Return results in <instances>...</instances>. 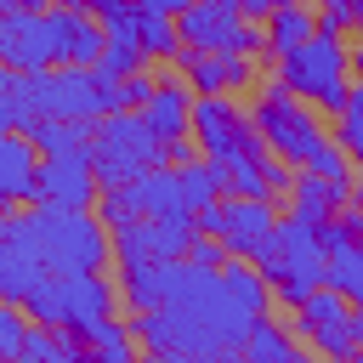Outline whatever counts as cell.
I'll list each match as a JSON object with an SVG mask.
<instances>
[{
    "instance_id": "6da1fadb",
    "label": "cell",
    "mask_w": 363,
    "mask_h": 363,
    "mask_svg": "<svg viewBox=\"0 0 363 363\" xmlns=\"http://www.w3.org/2000/svg\"><path fill=\"white\" fill-rule=\"evenodd\" d=\"M272 284L255 261L227 255L221 267H182V284L164 306L130 312V335L142 352L182 363V357H233L244 352V335L267 318Z\"/></svg>"
},
{
    "instance_id": "3957f363",
    "label": "cell",
    "mask_w": 363,
    "mask_h": 363,
    "mask_svg": "<svg viewBox=\"0 0 363 363\" xmlns=\"http://www.w3.org/2000/svg\"><path fill=\"white\" fill-rule=\"evenodd\" d=\"M23 238L45 261V272H85L113 255V227L96 210H68V204H34L17 216Z\"/></svg>"
},
{
    "instance_id": "83f0119b",
    "label": "cell",
    "mask_w": 363,
    "mask_h": 363,
    "mask_svg": "<svg viewBox=\"0 0 363 363\" xmlns=\"http://www.w3.org/2000/svg\"><path fill=\"white\" fill-rule=\"evenodd\" d=\"M102 79H125V74H136V68H147V51H130V45H102V57L91 62Z\"/></svg>"
},
{
    "instance_id": "5b68a950",
    "label": "cell",
    "mask_w": 363,
    "mask_h": 363,
    "mask_svg": "<svg viewBox=\"0 0 363 363\" xmlns=\"http://www.w3.org/2000/svg\"><path fill=\"white\" fill-rule=\"evenodd\" d=\"M278 79L295 96H306L318 113H340L352 102V51L340 45V34L318 28L278 57Z\"/></svg>"
},
{
    "instance_id": "4dcf8cb0",
    "label": "cell",
    "mask_w": 363,
    "mask_h": 363,
    "mask_svg": "<svg viewBox=\"0 0 363 363\" xmlns=\"http://www.w3.org/2000/svg\"><path fill=\"white\" fill-rule=\"evenodd\" d=\"M187 261H193V267H221V261H227V244H221L216 233H204V227H199V233H193V244H187Z\"/></svg>"
},
{
    "instance_id": "f1b7e54d",
    "label": "cell",
    "mask_w": 363,
    "mask_h": 363,
    "mask_svg": "<svg viewBox=\"0 0 363 363\" xmlns=\"http://www.w3.org/2000/svg\"><path fill=\"white\" fill-rule=\"evenodd\" d=\"M96 216H102L108 227H130V221H136L130 187H102V193H96Z\"/></svg>"
},
{
    "instance_id": "277c9868",
    "label": "cell",
    "mask_w": 363,
    "mask_h": 363,
    "mask_svg": "<svg viewBox=\"0 0 363 363\" xmlns=\"http://www.w3.org/2000/svg\"><path fill=\"white\" fill-rule=\"evenodd\" d=\"M153 164H164V136L142 119V108H113V113L91 119V170H96V187H130Z\"/></svg>"
},
{
    "instance_id": "4316f807",
    "label": "cell",
    "mask_w": 363,
    "mask_h": 363,
    "mask_svg": "<svg viewBox=\"0 0 363 363\" xmlns=\"http://www.w3.org/2000/svg\"><path fill=\"white\" fill-rule=\"evenodd\" d=\"M335 142H340V153H346L352 164H363V102H357V96L335 113Z\"/></svg>"
},
{
    "instance_id": "52a82bcc",
    "label": "cell",
    "mask_w": 363,
    "mask_h": 363,
    "mask_svg": "<svg viewBox=\"0 0 363 363\" xmlns=\"http://www.w3.org/2000/svg\"><path fill=\"white\" fill-rule=\"evenodd\" d=\"M74 17L68 6H45V11H0V62L6 68H51L68 62V40H74Z\"/></svg>"
},
{
    "instance_id": "7a4b0ae2",
    "label": "cell",
    "mask_w": 363,
    "mask_h": 363,
    "mask_svg": "<svg viewBox=\"0 0 363 363\" xmlns=\"http://www.w3.org/2000/svg\"><path fill=\"white\" fill-rule=\"evenodd\" d=\"M250 119H255V130L267 136V147H272L284 164H295V170H318V176H329V182H340V187H357L352 159H346L340 142L318 125V108H312L306 96H295L284 79H267V85L255 91Z\"/></svg>"
},
{
    "instance_id": "d6986e66",
    "label": "cell",
    "mask_w": 363,
    "mask_h": 363,
    "mask_svg": "<svg viewBox=\"0 0 363 363\" xmlns=\"http://www.w3.org/2000/svg\"><path fill=\"white\" fill-rule=\"evenodd\" d=\"M17 357H28V363H79L85 357V340L74 329H57V323H28Z\"/></svg>"
},
{
    "instance_id": "603a6c76",
    "label": "cell",
    "mask_w": 363,
    "mask_h": 363,
    "mask_svg": "<svg viewBox=\"0 0 363 363\" xmlns=\"http://www.w3.org/2000/svg\"><path fill=\"white\" fill-rule=\"evenodd\" d=\"M23 136L40 153H91V125L85 119H34Z\"/></svg>"
},
{
    "instance_id": "d4e9b609",
    "label": "cell",
    "mask_w": 363,
    "mask_h": 363,
    "mask_svg": "<svg viewBox=\"0 0 363 363\" xmlns=\"http://www.w3.org/2000/svg\"><path fill=\"white\" fill-rule=\"evenodd\" d=\"M329 261H323V284L340 289L352 306H363V244H323Z\"/></svg>"
},
{
    "instance_id": "8992f818",
    "label": "cell",
    "mask_w": 363,
    "mask_h": 363,
    "mask_svg": "<svg viewBox=\"0 0 363 363\" xmlns=\"http://www.w3.org/2000/svg\"><path fill=\"white\" fill-rule=\"evenodd\" d=\"M323 261H329L323 227H312V221H301V216H284L278 233H272V244L255 255L261 278L272 284V295H278L284 306H301V301L323 284Z\"/></svg>"
},
{
    "instance_id": "ab89813d",
    "label": "cell",
    "mask_w": 363,
    "mask_h": 363,
    "mask_svg": "<svg viewBox=\"0 0 363 363\" xmlns=\"http://www.w3.org/2000/svg\"><path fill=\"white\" fill-rule=\"evenodd\" d=\"M357 34H363V6H357Z\"/></svg>"
},
{
    "instance_id": "d590c367",
    "label": "cell",
    "mask_w": 363,
    "mask_h": 363,
    "mask_svg": "<svg viewBox=\"0 0 363 363\" xmlns=\"http://www.w3.org/2000/svg\"><path fill=\"white\" fill-rule=\"evenodd\" d=\"M352 335H357V346H363V306H352Z\"/></svg>"
},
{
    "instance_id": "74e56055",
    "label": "cell",
    "mask_w": 363,
    "mask_h": 363,
    "mask_svg": "<svg viewBox=\"0 0 363 363\" xmlns=\"http://www.w3.org/2000/svg\"><path fill=\"white\" fill-rule=\"evenodd\" d=\"M352 74H357V79H363V45H357V51H352Z\"/></svg>"
},
{
    "instance_id": "44dd1931",
    "label": "cell",
    "mask_w": 363,
    "mask_h": 363,
    "mask_svg": "<svg viewBox=\"0 0 363 363\" xmlns=\"http://www.w3.org/2000/svg\"><path fill=\"white\" fill-rule=\"evenodd\" d=\"M79 340H85V357H102V363H125L130 352H136V335H130V318H96V323H85V329H74Z\"/></svg>"
},
{
    "instance_id": "7c38bea8",
    "label": "cell",
    "mask_w": 363,
    "mask_h": 363,
    "mask_svg": "<svg viewBox=\"0 0 363 363\" xmlns=\"http://www.w3.org/2000/svg\"><path fill=\"white\" fill-rule=\"evenodd\" d=\"M199 221L193 216H136L130 227H113V261L136 267V261H176L187 255Z\"/></svg>"
},
{
    "instance_id": "4fadbf2b",
    "label": "cell",
    "mask_w": 363,
    "mask_h": 363,
    "mask_svg": "<svg viewBox=\"0 0 363 363\" xmlns=\"http://www.w3.org/2000/svg\"><path fill=\"white\" fill-rule=\"evenodd\" d=\"M96 170L91 153H45L34 170V204H68V210H91L96 199Z\"/></svg>"
},
{
    "instance_id": "cb8c5ba5",
    "label": "cell",
    "mask_w": 363,
    "mask_h": 363,
    "mask_svg": "<svg viewBox=\"0 0 363 363\" xmlns=\"http://www.w3.org/2000/svg\"><path fill=\"white\" fill-rule=\"evenodd\" d=\"M34 119H40V113H34V91H28V74L0 62V130H28Z\"/></svg>"
},
{
    "instance_id": "7402d4cb",
    "label": "cell",
    "mask_w": 363,
    "mask_h": 363,
    "mask_svg": "<svg viewBox=\"0 0 363 363\" xmlns=\"http://www.w3.org/2000/svg\"><path fill=\"white\" fill-rule=\"evenodd\" d=\"M244 357H250V363H295V357H301V335L284 329V323H272V318H261V323L244 335Z\"/></svg>"
},
{
    "instance_id": "9a60e30c",
    "label": "cell",
    "mask_w": 363,
    "mask_h": 363,
    "mask_svg": "<svg viewBox=\"0 0 363 363\" xmlns=\"http://www.w3.org/2000/svg\"><path fill=\"white\" fill-rule=\"evenodd\" d=\"M346 204H352V187L329 182V176H318V170H295V182H289V216H301V221H312V227H329Z\"/></svg>"
},
{
    "instance_id": "b9f144b4",
    "label": "cell",
    "mask_w": 363,
    "mask_h": 363,
    "mask_svg": "<svg viewBox=\"0 0 363 363\" xmlns=\"http://www.w3.org/2000/svg\"><path fill=\"white\" fill-rule=\"evenodd\" d=\"M233 6H238V0H233Z\"/></svg>"
},
{
    "instance_id": "e575fe53",
    "label": "cell",
    "mask_w": 363,
    "mask_h": 363,
    "mask_svg": "<svg viewBox=\"0 0 363 363\" xmlns=\"http://www.w3.org/2000/svg\"><path fill=\"white\" fill-rule=\"evenodd\" d=\"M11 238H17V216H11V210H0V244H11Z\"/></svg>"
},
{
    "instance_id": "8d00e7d4",
    "label": "cell",
    "mask_w": 363,
    "mask_h": 363,
    "mask_svg": "<svg viewBox=\"0 0 363 363\" xmlns=\"http://www.w3.org/2000/svg\"><path fill=\"white\" fill-rule=\"evenodd\" d=\"M51 6H68V11H91V0H51Z\"/></svg>"
},
{
    "instance_id": "ffe728a7",
    "label": "cell",
    "mask_w": 363,
    "mask_h": 363,
    "mask_svg": "<svg viewBox=\"0 0 363 363\" xmlns=\"http://www.w3.org/2000/svg\"><path fill=\"white\" fill-rule=\"evenodd\" d=\"M261 34H267V51H272V57H284L289 45H301L306 34H318V11H306V0L272 6V11H267V23H261Z\"/></svg>"
},
{
    "instance_id": "1f68e13d",
    "label": "cell",
    "mask_w": 363,
    "mask_h": 363,
    "mask_svg": "<svg viewBox=\"0 0 363 363\" xmlns=\"http://www.w3.org/2000/svg\"><path fill=\"white\" fill-rule=\"evenodd\" d=\"M23 312L11 306V301H0V357H17V346H23Z\"/></svg>"
},
{
    "instance_id": "9c48e42d",
    "label": "cell",
    "mask_w": 363,
    "mask_h": 363,
    "mask_svg": "<svg viewBox=\"0 0 363 363\" xmlns=\"http://www.w3.org/2000/svg\"><path fill=\"white\" fill-rule=\"evenodd\" d=\"M28 91H34V113L40 119H102V85H96V68L85 62H51V68H34L28 74Z\"/></svg>"
},
{
    "instance_id": "e0dca14e",
    "label": "cell",
    "mask_w": 363,
    "mask_h": 363,
    "mask_svg": "<svg viewBox=\"0 0 363 363\" xmlns=\"http://www.w3.org/2000/svg\"><path fill=\"white\" fill-rule=\"evenodd\" d=\"M142 119H147L164 142L193 136V85H182V79H159L153 96L142 102Z\"/></svg>"
},
{
    "instance_id": "2e32d148",
    "label": "cell",
    "mask_w": 363,
    "mask_h": 363,
    "mask_svg": "<svg viewBox=\"0 0 363 363\" xmlns=\"http://www.w3.org/2000/svg\"><path fill=\"white\" fill-rule=\"evenodd\" d=\"M34 170H40V147L23 130H0V210L34 199Z\"/></svg>"
},
{
    "instance_id": "5bb4252c",
    "label": "cell",
    "mask_w": 363,
    "mask_h": 363,
    "mask_svg": "<svg viewBox=\"0 0 363 363\" xmlns=\"http://www.w3.org/2000/svg\"><path fill=\"white\" fill-rule=\"evenodd\" d=\"M182 62V79L199 91V96H227V91H244L255 79V62L238 57V51H204V45H182L176 51Z\"/></svg>"
},
{
    "instance_id": "836d02e7",
    "label": "cell",
    "mask_w": 363,
    "mask_h": 363,
    "mask_svg": "<svg viewBox=\"0 0 363 363\" xmlns=\"http://www.w3.org/2000/svg\"><path fill=\"white\" fill-rule=\"evenodd\" d=\"M0 11H45V0H0Z\"/></svg>"
},
{
    "instance_id": "d6a6232c",
    "label": "cell",
    "mask_w": 363,
    "mask_h": 363,
    "mask_svg": "<svg viewBox=\"0 0 363 363\" xmlns=\"http://www.w3.org/2000/svg\"><path fill=\"white\" fill-rule=\"evenodd\" d=\"M136 6H142V11H170V17H182L187 0H136Z\"/></svg>"
},
{
    "instance_id": "ac0fdd59",
    "label": "cell",
    "mask_w": 363,
    "mask_h": 363,
    "mask_svg": "<svg viewBox=\"0 0 363 363\" xmlns=\"http://www.w3.org/2000/svg\"><path fill=\"white\" fill-rule=\"evenodd\" d=\"M45 278H51V272H45V261L34 255V244H28V238H23V227H17V238H11V244H0V301L23 306Z\"/></svg>"
},
{
    "instance_id": "60d3db41",
    "label": "cell",
    "mask_w": 363,
    "mask_h": 363,
    "mask_svg": "<svg viewBox=\"0 0 363 363\" xmlns=\"http://www.w3.org/2000/svg\"><path fill=\"white\" fill-rule=\"evenodd\" d=\"M272 6H289V0H272Z\"/></svg>"
},
{
    "instance_id": "f35d334b",
    "label": "cell",
    "mask_w": 363,
    "mask_h": 363,
    "mask_svg": "<svg viewBox=\"0 0 363 363\" xmlns=\"http://www.w3.org/2000/svg\"><path fill=\"white\" fill-rule=\"evenodd\" d=\"M352 96H357V102H363V79H357V85H352Z\"/></svg>"
},
{
    "instance_id": "ba28073f",
    "label": "cell",
    "mask_w": 363,
    "mask_h": 363,
    "mask_svg": "<svg viewBox=\"0 0 363 363\" xmlns=\"http://www.w3.org/2000/svg\"><path fill=\"white\" fill-rule=\"evenodd\" d=\"M176 28H182V45H204V51H238V57H255V51L267 45L261 23L244 17L233 0H187L182 17H176Z\"/></svg>"
},
{
    "instance_id": "8fae6325",
    "label": "cell",
    "mask_w": 363,
    "mask_h": 363,
    "mask_svg": "<svg viewBox=\"0 0 363 363\" xmlns=\"http://www.w3.org/2000/svg\"><path fill=\"white\" fill-rule=\"evenodd\" d=\"M295 335H301V346H312L323 357H357L363 352L357 335H352V301L340 289H329V284H318L295 306Z\"/></svg>"
},
{
    "instance_id": "484cf974",
    "label": "cell",
    "mask_w": 363,
    "mask_h": 363,
    "mask_svg": "<svg viewBox=\"0 0 363 363\" xmlns=\"http://www.w3.org/2000/svg\"><path fill=\"white\" fill-rule=\"evenodd\" d=\"M142 51H147V62L182 51V28H176L170 11H142Z\"/></svg>"
},
{
    "instance_id": "f546056e",
    "label": "cell",
    "mask_w": 363,
    "mask_h": 363,
    "mask_svg": "<svg viewBox=\"0 0 363 363\" xmlns=\"http://www.w3.org/2000/svg\"><path fill=\"white\" fill-rule=\"evenodd\" d=\"M357 6H363V0H318V28L352 34V28H357Z\"/></svg>"
},
{
    "instance_id": "30bf717a",
    "label": "cell",
    "mask_w": 363,
    "mask_h": 363,
    "mask_svg": "<svg viewBox=\"0 0 363 363\" xmlns=\"http://www.w3.org/2000/svg\"><path fill=\"white\" fill-rule=\"evenodd\" d=\"M199 227H204V233H216V238L227 244V255H244V261H255V255L272 244V233H278V216H272V199L221 193L216 204H204V210H199Z\"/></svg>"
}]
</instances>
